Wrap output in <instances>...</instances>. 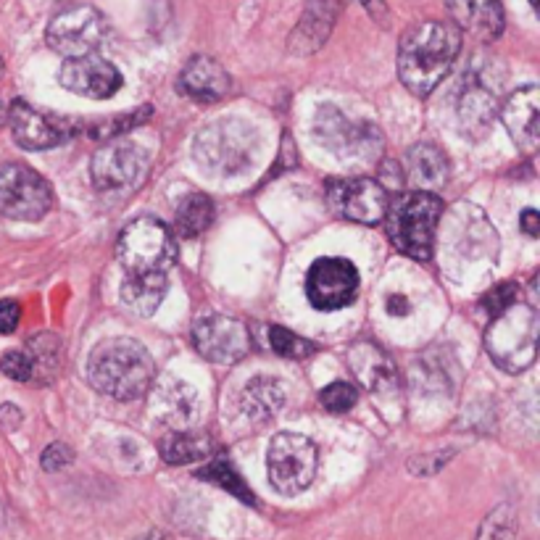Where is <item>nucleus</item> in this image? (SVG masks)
<instances>
[{"instance_id":"obj_1","label":"nucleus","mask_w":540,"mask_h":540,"mask_svg":"<svg viewBox=\"0 0 540 540\" xmlns=\"http://www.w3.org/2000/svg\"><path fill=\"white\" fill-rule=\"evenodd\" d=\"M459 48L461 37L454 24L419 22L406 29L398 43V77L406 90L419 98L430 95L451 72Z\"/></svg>"},{"instance_id":"obj_2","label":"nucleus","mask_w":540,"mask_h":540,"mask_svg":"<svg viewBox=\"0 0 540 540\" xmlns=\"http://www.w3.org/2000/svg\"><path fill=\"white\" fill-rule=\"evenodd\" d=\"M87 375L95 390L116 401H135L153 385L151 353L132 338H108L93 348L87 361Z\"/></svg>"},{"instance_id":"obj_3","label":"nucleus","mask_w":540,"mask_h":540,"mask_svg":"<svg viewBox=\"0 0 540 540\" xmlns=\"http://www.w3.org/2000/svg\"><path fill=\"white\" fill-rule=\"evenodd\" d=\"M538 335V311L517 301L493 317L485 332V348L498 369H504L506 375H519L538 356Z\"/></svg>"},{"instance_id":"obj_4","label":"nucleus","mask_w":540,"mask_h":540,"mask_svg":"<svg viewBox=\"0 0 540 540\" xmlns=\"http://www.w3.org/2000/svg\"><path fill=\"white\" fill-rule=\"evenodd\" d=\"M388 235L398 251L409 259H432L435 227L443 216V201L427 190H411L388 203Z\"/></svg>"},{"instance_id":"obj_5","label":"nucleus","mask_w":540,"mask_h":540,"mask_svg":"<svg viewBox=\"0 0 540 540\" xmlns=\"http://www.w3.org/2000/svg\"><path fill=\"white\" fill-rule=\"evenodd\" d=\"M259 132L243 119H216L195 135V159L216 177L245 172L256 159Z\"/></svg>"},{"instance_id":"obj_6","label":"nucleus","mask_w":540,"mask_h":540,"mask_svg":"<svg viewBox=\"0 0 540 540\" xmlns=\"http://www.w3.org/2000/svg\"><path fill=\"white\" fill-rule=\"evenodd\" d=\"M116 259L127 274H166L177 259V240L161 219L140 216L116 240Z\"/></svg>"},{"instance_id":"obj_7","label":"nucleus","mask_w":540,"mask_h":540,"mask_svg":"<svg viewBox=\"0 0 540 540\" xmlns=\"http://www.w3.org/2000/svg\"><path fill=\"white\" fill-rule=\"evenodd\" d=\"M317 446L314 440L298 432H280L274 435L267 448L269 483L282 496H296L309 488L317 475Z\"/></svg>"},{"instance_id":"obj_8","label":"nucleus","mask_w":540,"mask_h":540,"mask_svg":"<svg viewBox=\"0 0 540 540\" xmlns=\"http://www.w3.org/2000/svg\"><path fill=\"white\" fill-rule=\"evenodd\" d=\"M319 143L343 161H375L382 151V132L372 122H351L340 108L322 106L314 119Z\"/></svg>"},{"instance_id":"obj_9","label":"nucleus","mask_w":540,"mask_h":540,"mask_svg":"<svg viewBox=\"0 0 540 540\" xmlns=\"http://www.w3.org/2000/svg\"><path fill=\"white\" fill-rule=\"evenodd\" d=\"M53 188L32 166L11 161L0 166V214L19 222L43 219L53 209Z\"/></svg>"},{"instance_id":"obj_10","label":"nucleus","mask_w":540,"mask_h":540,"mask_svg":"<svg viewBox=\"0 0 540 540\" xmlns=\"http://www.w3.org/2000/svg\"><path fill=\"white\" fill-rule=\"evenodd\" d=\"M106 32L108 24L98 8L77 6L53 16L45 37L53 51L64 58H82L101 48Z\"/></svg>"},{"instance_id":"obj_11","label":"nucleus","mask_w":540,"mask_h":540,"mask_svg":"<svg viewBox=\"0 0 540 540\" xmlns=\"http://www.w3.org/2000/svg\"><path fill=\"white\" fill-rule=\"evenodd\" d=\"M306 296L317 311L346 309L359 296V272L348 259H317L306 274Z\"/></svg>"},{"instance_id":"obj_12","label":"nucleus","mask_w":540,"mask_h":540,"mask_svg":"<svg viewBox=\"0 0 540 540\" xmlns=\"http://www.w3.org/2000/svg\"><path fill=\"white\" fill-rule=\"evenodd\" d=\"M327 203L335 214L348 219V222L377 224L385 219L390 201L382 182L356 177V180L327 182Z\"/></svg>"},{"instance_id":"obj_13","label":"nucleus","mask_w":540,"mask_h":540,"mask_svg":"<svg viewBox=\"0 0 540 540\" xmlns=\"http://www.w3.org/2000/svg\"><path fill=\"white\" fill-rule=\"evenodd\" d=\"M193 346L211 364H235L251 351V335L240 319L206 314L195 322Z\"/></svg>"},{"instance_id":"obj_14","label":"nucleus","mask_w":540,"mask_h":540,"mask_svg":"<svg viewBox=\"0 0 540 540\" xmlns=\"http://www.w3.org/2000/svg\"><path fill=\"white\" fill-rule=\"evenodd\" d=\"M148 169V153L130 140H108L93 156V182L98 190H116L135 185Z\"/></svg>"},{"instance_id":"obj_15","label":"nucleus","mask_w":540,"mask_h":540,"mask_svg":"<svg viewBox=\"0 0 540 540\" xmlns=\"http://www.w3.org/2000/svg\"><path fill=\"white\" fill-rule=\"evenodd\" d=\"M8 122H11L14 140L24 151H48V148L64 145L74 135L72 124L45 111H37L22 98H16L8 108Z\"/></svg>"},{"instance_id":"obj_16","label":"nucleus","mask_w":540,"mask_h":540,"mask_svg":"<svg viewBox=\"0 0 540 540\" xmlns=\"http://www.w3.org/2000/svg\"><path fill=\"white\" fill-rule=\"evenodd\" d=\"M58 82L72 93L103 101V98H111V95L119 93L122 74L114 64H108L106 58H98L95 53H90V56L82 58H69L61 66Z\"/></svg>"},{"instance_id":"obj_17","label":"nucleus","mask_w":540,"mask_h":540,"mask_svg":"<svg viewBox=\"0 0 540 540\" xmlns=\"http://www.w3.org/2000/svg\"><path fill=\"white\" fill-rule=\"evenodd\" d=\"M151 411L161 425L172 430H190L201 417V398L193 385L166 375L153 388Z\"/></svg>"},{"instance_id":"obj_18","label":"nucleus","mask_w":540,"mask_h":540,"mask_svg":"<svg viewBox=\"0 0 540 540\" xmlns=\"http://www.w3.org/2000/svg\"><path fill=\"white\" fill-rule=\"evenodd\" d=\"M501 122L512 135L517 148L533 153L540 145V90L538 85H527L514 90L501 106Z\"/></svg>"},{"instance_id":"obj_19","label":"nucleus","mask_w":540,"mask_h":540,"mask_svg":"<svg viewBox=\"0 0 540 540\" xmlns=\"http://www.w3.org/2000/svg\"><path fill=\"white\" fill-rule=\"evenodd\" d=\"M446 8L456 27L483 43H493L504 32L501 0H446Z\"/></svg>"},{"instance_id":"obj_20","label":"nucleus","mask_w":540,"mask_h":540,"mask_svg":"<svg viewBox=\"0 0 540 540\" xmlns=\"http://www.w3.org/2000/svg\"><path fill=\"white\" fill-rule=\"evenodd\" d=\"M232 90L230 74L209 56H193L180 74V93L198 103H216Z\"/></svg>"},{"instance_id":"obj_21","label":"nucleus","mask_w":540,"mask_h":540,"mask_svg":"<svg viewBox=\"0 0 540 540\" xmlns=\"http://www.w3.org/2000/svg\"><path fill=\"white\" fill-rule=\"evenodd\" d=\"M338 0H311L303 11L296 32L290 37V53L293 56H309L319 51L330 37L335 19H338Z\"/></svg>"},{"instance_id":"obj_22","label":"nucleus","mask_w":540,"mask_h":540,"mask_svg":"<svg viewBox=\"0 0 540 540\" xmlns=\"http://www.w3.org/2000/svg\"><path fill=\"white\" fill-rule=\"evenodd\" d=\"M456 114H459L461 130L467 132L469 137H483L498 116L496 93L490 87H485L483 82H477L475 77H469L461 87Z\"/></svg>"},{"instance_id":"obj_23","label":"nucleus","mask_w":540,"mask_h":540,"mask_svg":"<svg viewBox=\"0 0 540 540\" xmlns=\"http://www.w3.org/2000/svg\"><path fill=\"white\" fill-rule=\"evenodd\" d=\"M348 364H351L353 375L359 377L361 385L367 390H375V393L393 388L398 380L393 359L369 340H361L348 351Z\"/></svg>"},{"instance_id":"obj_24","label":"nucleus","mask_w":540,"mask_h":540,"mask_svg":"<svg viewBox=\"0 0 540 540\" xmlns=\"http://www.w3.org/2000/svg\"><path fill=\"white\" fill-rule=\"evenodd\" d=\"M451 166H448L446 153L440 151L438 145L417 143L406 153V177L417 190L435 193L448 182Z\"/></svg>"},{"instance_id":"obj_25","label":"nucleus","mask_w":540,"mask_h":540,"mask_svg":"<svg viewBox=\"0 0 540 540\" xmlns=\"http://www.w3.org/2000/svg\"><path fill=\"white\" fill-rule=\"evenodd\" d=\"M285 398H288V390H285L280 380L256 377L240 393V409H243L245 417L264 422V419L274 417L285 406Z\"/></svg>"},{"instance_id":"obj_26","label":"nucleus","mask_w":540,"mask_h":540,"mask_svg":"<svg viewBox=\"0 0 540 540\" xmlns=\"http://www.w3.org/2000/svg\"><path fill=\"white\" fill-rule=\"evenodd\" d=\"M166 298V274H127L122 303L140 317H151Z\"/></svg>"},{"instance_id":"obj_27","label":"nucleus","mask_w":540,"mask_h":540,"mask_svg":"<svg viewBox=\"0 0 540 540\" xmlns=\"http://www.w3.org/2000/svg\"><path fill=\"white\" fill-rule=\"evenodd\" d=\"M161 459L166 464H193V461H203L214 456L216 443L209 438V435H203V432H190V430H174L172 435H166L161 440Z\"/></svg>"},{"instance_id":"obj_28","label":"nucleus","mask_w":540,"mask_h":540,"mask_svg":"<svg viewBox=\"0 0 540 540\" xmlns=\"http://www.w3.org/2000/svg\"><path fill=\"white\" fill-rule=\"evenodd\" d=\"M214 222V201L203 193H190L182 198L180 209L174 214V230L180 238H198Z\"/></svg>"},{"instance_id":"obj_29","label":"nucleus","mask_w":540,"mask_h":540,"mask_svg":"<svg viewBox=\"0 0 540 540\" xmlns=\"http://www.w3.org/2000/svg\"><path fill=\"white\" fill-rule=\"evenodd\" d=\"M198 477L219 485V488L230 490L232 496H238L240 501H245V504H253V501H256L251 490H248V485H245L243 477L238 475V469L232 467L227 459H211L209 464L198 472Z\"/></svg>"},{"instance_id":"obj_30","label":"nucleus","mask_w":540,"mask_h":540,"mask_svg":"<svg viewBox=\"0 0 540 540\" xmlns=\"http://www.w3.org/2000/svg\"><path fill=\"white\" fill-rule=\"evenodd\" d=\"M151 116H153L151 106L135 108V111H130V114L111 116V119H106V122H98L95 127L87 130V135L93 137V140H98V143H108V140L122 137L124 132H130V130H135V127H140V124H145Z\"/></svg>"},{"instance_id":"obj_31","label":"nucleus","mask_w":540,"mask_h":540,"mask_svg":"<svg viewBox=\"0 0 540 540\" xmlns=\"http://www.w3.org/2000/svg\"><path fill=\"white\" fill-rule=\"evenodd\" d=\"M477 540H517V514L512 506H496L480 525Z\"/></svg>"},{"instance_id":"obj_32","label":"nucleus","mask_w":540,"mask_h":540,"mask_svg":"<svg viewBox=\"0 0 540 540\" xmlns=\"http://www.w3.org/2000/svg\"><path fill=\"white\" fill-rule=\"evenodd\" d=\"M269 348L277 356H285V359H306V356L317 351V346L311 340L301 338V335L285 330V327H277V324L269 327Z\"/></svg>"},{"instance_id":"obj_33","label":"nucleus","mask_w":540,"mask_h":540,"mask_svg":"<svg viewBox=\"0 0 540 540\" xmlns=\"http://www.w3.org/2000/svg\"><path fill=\"white\" fill-rule=\"evenodd\" d=\"M319 401H322L324 409L332 411V414H346V411H351L353 406H356L359 396H356V388H353V385L340 380V382L327 385V388L322 390Z\"/></svg>"},{"instance_id":"obj_34","label":"nucleus","mask_w":540,"mask_h":540,"mask_svg":"<svg viewBox=\"0 0 540 540\" xmlns=\"http://www.w3.org/2000/svg\"><path fill=\"white\" fill-rule=\"evenodd\" d=\"M519 301V288L517 285H512V282H504V285H498V288L488 290L483 298V306L485 311H488L490 317H496V314H501L504 309H509L512 303Z\"/></svg>"},{"instance_id":"obj_35","label":"nucleus","mask_w":540,"mask_h":540,"mask_svg":"<svg viewBox=\"0 0 540 540\" xmlns=\"http://www.w3.org/2000/svg\"><path fill=\"white\" fill-rule=\"evenodd\" d=\"M0 369H3V375L11 377L16 382H27L32 377V359H29V353L24 351H6L3 353V359H0Z\"/></svg>"},{"instance_id":"obj_36","label":"nucleus","mask_w":540,"mask_h":540,"mask_svg":"<svg viewBox=\"0 0 540 540\" xmlns=\"http://www.w3.org/2000/svg\"><path fill=\"white\" fill-rule=\"evenodd\" d=\"M72 459V448L66 446V443H51V446L43 451V456H40V464H43L45 472H58V469L69 467Z\"/></svg>"},{"instance_id":"obj_37","label":"nucleus","mask_w":540,"mask_h":540,"mask_svg":"<svg viewBox=\"0 0 540 540\" xmlns=\"http://www.w3.org/2000/svg\"><path fill=\"white\" fill-rule=\"evenodd\" d=\"M19 319H22V306L11 298H3L0 301V335H11L19 327Z\"/></svg>"},{"instance_id":"obj_38","label":"nucleus","mask_w":540,"mask_h":540,"mask_svg":"<svg viewBox=\"0 0 540 540\" xmlns=\"http://www.w3.org/2000/svg\"><path fill=\"white\" fill-rule=\"evenodd\" d=\"M519 224H522V230H525L530 238H538L540 235V216L535 209L522 211V216H519Z\"/></svg>"},{"instance_id":"obj_39","label":"nucleus","mask_w":540,"mask_h":540,"mask_svg":"<svg viewBox=\"0 0 540 540\" xmlns=\"http://www.w3.org/2000/svg\"><path fill=\"white\" fill-rule=\"evenodd\" d=\"M0 425L6 427V430L19 427L22 425V411L16 409V406H3V409H0Z\"/></svg>"},{"instance_id":"obj_40","label":"nucleus","mask_w":540,"mask_h":540,"mask_svg":"<svg viewBox=\"0 0 540 540\" xmlns=\"http://www.w3.org/2000/svg\"><path fill=\"white\" fill-rule=\"evenodd\" d=\"M364 8H367L369 14L375 16L377 22L385 24V16H388V6H385V0H361Z\"/></svg>"},{"instance_id":"obj_41","label":"nucleus","mask_w":540,"mask_h":540,"mask_svg":"<svg viewBox=\"0 0 540 540\" xmlns=\"http://www.w3.org/2000/svg\"><path fill=\"white\" fill-rule=\"evenodd\" d=\"M140 540H172V538H169L166 533H159V530H153V533H148L145 538H140Z\"/></svg>"},{"instance_id":"obj_42","label":"nucleus","mask_w":540,"mask_h":540,"mask_svg":"<svg viewBox=\"0 0 540 540\" xmlns=\"http://www.w3.org/2000/svg\"><path fill=\"white\" fill-rule=\"evenodd\" d=\"M6 119H8V111H6V108H3V103H0V124L6 122Z\"/></svg>"},{"instance_id":"obj_43","label":"nucleus","mask_w":540,"mask_h":540,"mask_svg":"<svg viewBox=\"0 0 540 540\" xmlns=\"http://www.w3.org/2000/svg\"><path fill=\"white\" fill-rule=\"evenodd\" d=\"M6 74V64H3V58H0V77Z\"/></svg>"},{"instance_id":"obj_44","label":"nucleus","mask_w":540,"mask_h":540,"mask_svg":"<svg viewBox=\"0 0 540 540\" xmlns=\"http://www.w3.org/2000/svg\"><path fill=\"white\" fill-rule=\"evenodd\" d=\"M530 3H533V8H535V11H538V0H530Z\"/></svg>"}]
</instances>
